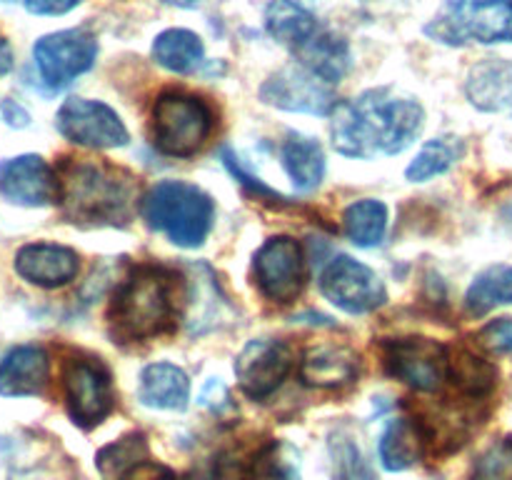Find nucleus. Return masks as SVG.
Listing matches in <instances>:
<instances>
[{"label":"nucleus","mask_w":512,"mask_h":480,"mask_svg":"<svg viewBox=\"0 0 512 480\" xmlns=\"http://www.w3.org/2000/svg\"><path fill=\"white\" fill-rule=\"evenodd\" d=\"M145 458H150L145 435L128 433L115 440V443L100 448L98 455H95V465H98V473L103 480H118L120 475L128 473L133 465H138Z\"/></svg>","instance_id":"31"},{"label":"nucleus","mask_w":512,"mask_h":480,"mask_svg":"<svg viewBox=\"0 0 512 480\" xmlns=\"http://www.w3.org/2000/svg\"><path fill=\"white\" fill-rule=\"evenodd\" d=\"M425 35L455 48L512 43V0H445Z\"/></svg>","instance_id":"6"},{"label":"nucleus","mask_w":512,"mask_h":480,"mask_svg":"<svg viewBox=\"0 0 512 480\" xmlns=\"http://www.w3.org/2000/svg\"><path fill=\"white\" fill-rule=\"evenodd\" d=\"M118 480H178V475H175V470L168 468V465L158 463V460L153 458H145L140 460L138 465H133L128 473L120 475Z\"/></svg>","instance_id":"36"},{"label":"nucleus","mask_w":512,"mask_h":480,"mask_svg":"<svg viewBox=\"0 0 512 480\" xmlns=\"http://www.w3.org/2000/svg\"><path fill=\"white\" fill-rule=\"evenodd\" d=\"M0 3H13V0H0Z\"/></svg>","instance_id":"43"},{"label":"nucleus","mask_w":512,"mask_h":480,"mask_svg":"<svg viewBox=\"0 0 512 480\" xmlns=\"http://www.w3.org/2000/svg\"><path fill=\"white\" fill-rule=\"evenodd\" d=\"M148 228L180 248H198L213 230L215 203L203 188L185 180H160L140 203Z\"/></svg>","instance_id":"4"},{"label":"nucleus","mask_w":512,"mask_h":480,"mask_svg":"<svg viewBox=\"0 0 512 480\" xmlns=\"http://www.w3.org/2000/svg\"><path fill=\"white\" fill-rule=\"evenodd\" d=\"M295 58H298V65L308 68L310 73L318 75L328 85L340 83L353 65L348 40L340 38L333 30L323 28L315 30L313 38L295 50Z\"/></svg>","instance_id":"21"},{"label":"nucleus","mask_w":512,"mask_h":480,"mask_svg":"<svg viewBox=\"0 0 512 480\" xmlns=\"http://www.w3.org/2000/svg\"><path fill=\"white\" fill-rule=\"evenodd\" d=\"M280 163L288 173L290 183L298 193H313L325 175V153L320 143L310 135L290 130L280 145Z\"/></svg>","instance_id":"23"},{"label":"nucleus","mask_w":512,"mask_h":480,"mask_svg":"<svg viewBox=\"0 0 512 480\" xmlns=\"http://www.w3.org/2000/svg\"><path fill=\"white\" fill-rule=\"evenodd\" d=\"M260 100L288 113L330 115L338 108L333 85L320 80L303 65L293 63L280 68L260 85Z\"/></svg>","instance_id":"13"},{"label":"nucleus","mask_w":512,"mask_h":480,"mask_svg":"<svg viewBox=\"0 0 512 480\" xmlns=\"http://www.w3.org/2000/svg\"><path fill=\"white\" fill-rule=\"evenodd\" d=\"M13 65H15L13 48H10L8 40H5L3 35H0V78L10 73V70H13Z\"/></svg>","instance_id":"40"},{"label":"nucleus","mask_w":512,"mask_h":480,"mask_svg":"<svg viewBox=\"0 0 512 480\" xmlns=\"http://www.w3.org/2000/svg\"><path fill=\"white\" fill-rule=\"evenodd\" d=\"M220 158H223V163H225V168L230 170V175H233L235 180H238L240 185H243L245 190H248V193H253L255 198H270V200H285L283 195H278L275 193V190H270L268 185L263 183V180L260 178H253V175L248 173V170L243 168V165H240V158L238 155L233 153V150H228V148H223V153H220Z\"/></svg>","instance_id":"34"},{"label":"nucleus","mask_w":512,"mask_h":480,"mask_svg":"<svg viewBox=\"0 0 512 480\" xmlns=\"http://www.w3.org/2000/svg\"><path fill=\"white\" fill-rule=\"evenodd\" d=\"M58 175V203L70 223L128 225L138 200V178L125 168L75 158Z\"/></svg>","instance_id":"2"},{"label":"nucleus","mask_w":512,"mask_h":480,"mask_svg":"<svg viewBox=\"0 0 512 480\" xmlns=\"http://www.w3.org/2000/svg\"><path fill=\"white\" fill-rule=\"evenodd\" d=\"M465 143L455 135H445V138H433L420 148V153L415 155L413 163L405 168V178L410 183H425V180L435 178V175H443L463 158Z\"/></svg>","instance_id":"30"},{"label":"nucleus","mask_w":512,"mask_h":480,"mask_svg":"<svg viewBox=\"0 0 512 480\" xmlns=\"http://www.w3.org/2000/svg\"><path fill=\"white\" fill-rule=\"evenodd\" d=\"M265 30L270 38L278 40L280 45H288L295 53L300 45L313 38L318 20L298 0H270L265 8Z\"/></svg>","instance_id":"25"},{"label":"nucleus","mask_w":512,"mask_h":480,"mask_svg":"<svg viewBox=\"0 0 512 480\" xmlns=\"http://www.w3.org/2000/svg\"><path fill=\"white\" fill-rule=\"evenodd\" d=\"M83 0H23L25 10L33 15H65Z\"/></svg>","instance_id":"37"},{"label":"nucleus","mask_w":512,"mask_h":480,"mask_svg":"<svg viewBox=\"0 0 512 480\" xmlns=\"http://www.w3.org/2000/svg\"><path fill=\"white\" fill-rule=\"evenodd\" d=\"M253 278L263 298L288 305L305 288V255L295 238L275 235L258 248L253 258Z\"/></svg>","instance_id":"10"},{"label":"nucleus","mask_w":512,"mask_h":480,"mask_svg":"<svg viewBox=\"0 0 512 480\" xmlns=\"http://www.w3.org/2000/svg\"><path fill=\"white\" fill-rule=\"evenodd\" d=\"M470 480H512V438L490 445L475 460Z\"/></svg>","instance_id":"33"},{"label":"nucleus","mask_w":512,"mask_h":480,"mask_svg":"<svg viewBox=\"0 0 512 480\" xmlns=\"http://www.w3.org/2000/svg\"><path fill=\"white\" fill-rule=\"evenodd\" d=\"M13 268L25 283L53 290L63 288L78 275L80 258L68 245L28 243L15 253Z\"/></svg>","instance_id":"16"},{"label":"nucleus","mask_w":512,"mask_h":480,"mask_svg":"<svg viewBox=\"0 0 512 480\" xmlns=\"http://www.w3.org/2000/svg\"><path fill=\"white\" fill-rule=\"evenodd\" d=\"M3 115L5 120H8V125H13V128H25L28 125V113H25L23 108H20L15 100H5L3 103Z\"/></svg>","instance_id":"39"},{"label":"nucleus","mask_w":512,"mask_h":480,"mask_svg":"<svg viewBox=\"0 0 512 480\" xmlns=\"http://www.w3.org/2000/svg\"><path fill=\"white\" fill-rule=\"evenodd\" d=\"M300 450L285 440H270L250 458L243 480H300Z\"/></svg>","instance_id":"28"},{"label":"nucleus","mask_w":512,"mask_h":480,"mask_svg":"<svg viewBox=\"0 0 512 480\" xmlns=\"http://www.w3.org/2000/svg\"><path fill=\"white\" fill-rule=\"evenodd\" d=\"M175 323L173 280L163 268L140 265L115 288L110 325L120 340H150Z\"/></svg>","instance_id":"3"},{"label":"nucleus","mask_w":512,"mask_h":480,"mask_svg":"<svg viewBox=\"0 0 512 480\" xmlns=\"http://www.w3.org/2000/svg\"><path fill=\"white\" fill-rule=\"evenodd\" d=\"M448 380L465 398L480 400L493 393L498 370L488 360L480 358V355L470 353V350H455V355L450 353Z\"/></svg>","instance_id":"27"},{"label":"nucleus","mask_w":512,"mask_h":480,"mask_svg":"<svg viewBox=\"0 0 512 480\" xmlns=\"http://www.w3.org/2000/svg\"><path fill=\"white\" fill-rule=\"evenodd\" d=\"M468 100L483 113L512 108V63L505 58H485L473 65L465 80Z\"/></svg>","instance_id":"19"},{"label":"nucleus","mask_w":512,"mask_h":480,"mask_svg":"<svg viewBox=\"0 0 512 480\" xmlns=\"http://www.w3.org/2000/svg\"><path fill=\"white\" fill-rule=\"evenodd\" d=\"M240 390L253 400H265L283 385L293 370V350L280 340H250L235 358Z\"/></svg>","instance_id":"14"},{"label":"nucleus","mask_w":512,"mask_h":480,"mask_svg":"<svg viewBox=\"0 0 512 480\" xmlns=\"http://www.w3.org/2000/svg\"><path fill=\"white\" fill-rule=\"evenodd\" d=\"M50 383V358L40 345H15L0 360V395L33 398Z\"/></svg>","instance_id":"17"},{"label":"nucleus","mask_w":512,"mask_h":480,"mask_svg":"<svg viewBox=\"0 0 512 480\" xmlns=\"http://www.w3.org/2000/svg\"><path fill=\"white\" fill-rule=\"evenodd\" d=\"M0 195L23 208L58 203V175L40 155H18L0 163Z\"/></svg>","instance_id":"15"},{"label":"nucleus","mask_w":512,"mask_h":480,"mask_svg":"<svg viewBox=\"0 0 512 480\" xmlns=\"http://www.w3.org/2000/svg\"><path fill=\"white\" fill-rule=\"evenodd\" d=\"M478 340L490 353L510 355L512 358V318H500L488 323L478 333Z\"/></svg>","instance_id":"35"},{"label":"nucleus","mask_w":512,"mask_h":480,"mask_svg":"<svg viewBox=\"0 0 512 480\" xmlns=\"http://www.w3.org/2000/svg\"><path fill=\"white\" fill-rule=\"evenodd\" d=\"M425 125L423 105L393 88H370L333 110V145L348 158L398 155L418 140Z\"/></svg>","instance_id":"1"},{"label":"nucleus","mask_w":512,"mask_h":480,"mask_svg":"<svg viewBox=\"0 0 512 480\" xmlns=\"http://www.w3.org/2000/svg\"><path fill=\"white\" fill-rule=\"evenodd\" d=\"M55 128L65 140L83 148L105 150L128 145L130 135L110 105L88 98H68L55 115Z\"/></svg>","instance_id":"11"},{"label":"nucleus","mask_w":512,"mask_h":480,"mask_svg":"<svg viewBox=\"0 0 512 480\" xmlns=\"http://www.w3.org/2000/svg\"><path fill=\"white\" fill-rule=\"evenodd\" d=\"M98 58V38L90 28H68L48 33L33 45V60L40 80L60 90L78 75L88 73Z\"/></svg>","instance_id":"8"},{"label":"nucleus","mask_w":512,"mask_h":480,"mask_svg":"<svg viewBox=\"0 0 512 480\" xmlns=\"http://www.w3.org/2000/svg\"><path fill=\"white\" fill-rule=\"evenodd\" d=\"M68 415L83 430L103 423L115 408L113 380L98 358H73L63 368Z\"/></svg>","instance_id":"9"},{"label":"nucleus","mask_w":512,"mask_h":480,"mask_svg":"<svg viewBox=\"0 0 512 480\" xmlns=\"http://www.w3.org/2000/svg\"><path fill=\"white\" fill-rule=\"evenodd\" d=\"M512 303V265H490L483 273L475 275L473 285L465 295V308L470 315L490 313L498 305Z\"/></svg>","instance_id":"29"},{"label":"nucleus","mask_w":512,"mask_h":480,"mask_svg":"<svg viewBox=\"0 0 512 480\" xmlns=\"http://www.w3.org/2000/svg\"><path fill=\"white\" fill-rule=\"evenodd\" d=\"M330 458H333L335 480H378L375 470L365 460L363 450L348 430H335L330 435Z\"/></svg>","instance_id":"32"},{"label":"nucleus","mask_w":512,"mask_h":480,"mask_svg":"<svg viewBox=\"0 0 512 480\" xmlns=\"http://www.w3.org/2000/svg\"><path fill=\"white\" fill-rule=\"evenodd\" d=\"M155 63L170 73L188 75L195 73L205 63V45L198 33L188 28H168L155 35L150 48Z\"/></svg>","instance_id":"24"},{"label":"nucleus","mask_w":512,"mask_h":480,"mask_svg":"<svg viewBox=\"0 0 512 480\" xmlns=\"http://www.w3.org/2000/svg\"><path fill=\"white\" fill-rule=\"evenodd\" d=\"M360 373V358L348 345H315L300 360V378L313 388H343Z\"/></svg>","instance_id":"18"},{"label":"nucleus","mask_w":512,"mask_h":480,"mask_svg":"<svg viewBox=\"0 0 512 480\" xmlns=\"http://www.w3.org/2000/svg\"><path fill=\"white\" fill-rule=\"evenodd\" d=\"M320 290L335 308L350 315L373 313L388 298L380 275L348 255H338L325 265L320 273Z\"/></svg>","instance_id":"12"},{"label":"nucleus","mask_w":512,"mask_h":480,"mask_svg":"<svg viewBox=\"0 0 512 480\" xmlns=\"http://www.w3.org/2000/svg\"><path fill=\"white\" fill-rule=\"evenodd\" d=\"M213 133V108L200 95L165 90L155 98L150 113V140L155 150L170 158H190Z\"/></svg>","instance_id":"5"},{"label":"nucleus","mask_w":512,"mask_h":480,"mask_svg":"<svg viewBox=\"0 0 512 480\" xmlns=\"http://www.w3.org/2000/svg\"><path fill=\"white\" fill-rule=\"evenodd\" d=\"M380 350L390 378L420 393H438L448 383L450 350L440 340L410 335V338L385 340Z\"/></svg>","instance_id":"7"},{"label":"nucleus","mask_w":512,"mask_h":480,"mask_svg":"<svg viewBox=\"0 0 512 480\" xmlns=\"http://www.w3.org/2000/svg\"><path fill=\"white\" fill-rule=\"evenodd\" d=\"M138 400L145 408L185 410L190 400V380L173 363H150L140 373Z\"/></svg>","instance_id":"22"},{"label":"nucleus","mask_w":512,"mask_h":480,"mask_svg":"<svg viewBox=\"0 0 512 480\" xmlns=\"http://www.w3.org/2000/svg\"><path fill=\"white\" fill-rule=\"evenodd\" d=\"M428 428L415 418H393L385 425L378 443L380 463L390 473H400L418 463L428 448Z\"/></svg>","instance_id":"20"},{"label":"nucleus","mask_w":512,"mask_h":480,"mask_svg":"<svg viewBox=\"0 0 512 480\" xmlns=\"http://www.w3.org/2000/svg\"><path fill=\"white\" fill-rule=\"evenodd\" d=\"M163 3L175 5V8H195V5H198L200 0H163Z\"/></svg>","instance_id":"41"},{"label":"nucleus","mask_w":512,"mask_h":480,"mask_svg":"<svg viewBox=\"0 0 512 480\" xmlns=\"http://www.w3.org/2000/svg\"><path fill=\"white\" fill-rule=\"evenodd\" d=\"M343 228L350 243L358 248H375L383 243L385 230H388V205L375 198L355 200L345 208Z\"/></svg>","instance_id":"26"},{"label":"nucleus","mask_w":512,"mask_h":480,"mask_svg":"<svg viewBox=\"0 0 512 480\" xmlns=\"http://www.w3.org/2000/svg\"><path fill=\"white\" fill-rule=\"evenodd\" d=\"M200 405H210L213 410H220L225 408V405H230L225 385L220 383V380H210V383L203 388V393H200Z\"/></svg>","instance_id":"38"},{"label":"nucleus","mask_w":512,"mask_h":480,"mask_svg":"<svg viewBox=\"0 0 512 480\" xmlns=\"http://www.w3.org/2000/svg\"><path fill=\"white\" fill-rule=\"evenodd\" d=\"M508 220H510V225H512V205L508 208Z\"/></svg>","instance_id":"42"}]
</instances>
